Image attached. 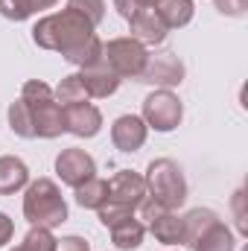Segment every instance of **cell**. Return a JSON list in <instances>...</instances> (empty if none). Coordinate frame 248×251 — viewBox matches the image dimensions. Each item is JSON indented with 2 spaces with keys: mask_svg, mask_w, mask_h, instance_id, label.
I'll return each instance as SVG.
<instances>
[{
  "mask_svg": "<svg viewBox=\"0 0 248 251\" xmlns=\"http://www.w3.org/2000/svg\"><path fill=\"white\" fill-rule=\"evenodd\" d=\"M32 41L41 50L62 53L70 64L91 67L102 59V41L94 32V24L73 9H62L56 15L41 18L32 26Z\"/></svg>",
  "mask_w": 248,
  "mask_h": 251,
  "instance_id": "obj_1",
  "label": "cell"
},
{
  "mask_svg": "<svg viewBox=\"0 0 248 251\" xmlns=\"http://www.w3.org/2000/svg\"><path fill=\"white\" fill-rule=\"evenodd\" d=\"M21 100L32 117L35 137H59L64 131V105L56 102L53 88L41 79H29L21 88Z\"/></svg>",
  "mask_w": 248,
  "mask_h": 251,
  "instance_id": "obj_2",
  "label": "cell"
},
{
  "mask_svg": "<svg viewBox=\"0 0 248 251\" xmlns=\"http://www.w3.org/2000/svg\"><path fill=\"white\" fill-rule=\"evenodd\" d=\"M24 216L32 228H47V231L59 228L67 219V204L62 199V190L50 178L32 181L24 196Z\"/></svg>",
  "mask_w": 248,
  "mask_h": 251,
  "instance_id": "obj_3",
  "label": "cell"
},
{
  "mask_svg": "<svg viewBox=\"0 0 248 251\" xmlns=\"http://www.w3.org/2000/svg\"><path fill=\"white\" fill-rule=\"evenodd\" d=\"M146 196H152L155 201H161L167 210H175L181 207L187 199V181H184V173L175 161L170 158H158L149 164L146 176Z\"/></svg>",
  "mask_w": 248,
  "mask_h": 251,
  "instance_id": "obj_4",
  "label": "cell"
},
{
  "mask_svg": "<svg viewBox=\"0 0 248 251\" xmlns=\"http://www.w3.org/2000/svg\"><path fill=\"white\" fill-rule=\"evenodd\" d=\"M102 62L120 79H140L143 67L149 62V53L140 41H134L128 35V38H114V41L102 44Z\"/></svg>",
  "mask_w": 248,
  "mask_h": 251,
  "instance_id": "obj_5",
  "label": "cell"
},
{
  "mask_svg": "<svg viewBox=\"0 0 248 251\" xmlns=\"http://www.w3.org/2000/svg\"><path fill=\"white\" fill-rule=\"evenodd\" d=\"M181 117H184V105L167 88H161L143 100V123L152 126L155 131H173L181 123Z\"/></svg>",
  "mask_w": 248,
  "mask_h": 251,
  "instance_id": "obj_6",
  "label": "cell"
},
{
  "mask_svg": "<svg viewBox=\"0 0 248 251\" xmlns=\"http://www.w3.org/2000/svg\"><path fill=\"white\" fill-rule=\"evenodd\" d=\"M56 173H59V178H62L67 187H79V184H85L88 178H94L97 176V164H94V158L85 152V149H64L62 155L56 158Z\"/></svg>",
  "mask_w": 248,
  "mask_h": 251,
  "instance_id": "obj_7",
  "label": "cell"
},
{
  "mask_svg": "<svg viewBox=\"0 0 248 251\" xmlns=\"http://www.w3.org/2000/svg\"><path fill=\"white\" fill-rule=\"evenodd\" d=\"M184 79V64L175 53H155L149 56V62L140 73V82H149V85H158V88H173V85H181Z\"/></svg>",
  "mask_w": 248,
  "mask_h": 251,
  "instance_id": "obj_8",
  "label": "cell"
},
{
  "mask_svg": "<svg viewBox=\"0 0 248 251\" xmlns=\"http://www.w3.org/2000/svg\"><path fill=\"white\" fill-rule=\"evenodd\" d=\"M143 199H146V181H143V176H137L131 170L117 173L108 181V199L105 201H111V204H120V207L134 210Z\"/></svg>",
  "mask_w": 248,
  "mask_h": 251,
  "instance_id": "obj_9",
  "label": "cell"
},
{
  "mask_svg": "<svg viewBox=\"0 0 248 251\" xmlns=\"http://www.w3.org/2000/svg\"><path fill=\"white\" fill-rule=\"evenodd\" d=\"M102 126V114L97 105L91 102H73L64 105V131L76 134V137H94Z\"/></svg>",
  "mask_w": 248,
  "mask_h": 251,
  "instance_id": "obj_10",
  "label": "cell"
},
{
  "mask_svg": "<svg viewBox=\"0 0 248 251\" xmlns=\"http://www.w3.org/2000/svg\"><path fill=\"white\" fill-rule=\"evenodd\" d=\"M79 79H82V85H85V91H88L91 100H105V97H111L120 88V76L102 62V59L97 64H91V67H82L79 70Z\"/></svg>",
  "mask_w": 248,
  "mask_h": 251,
  "instance_id": "obj_11",
  "label": "cell"
},
{
  "mask_svg": "<svg viewBox=\"0 0 248 251\" xmlns=\"http://www.w3.org/2000/svg\"><path fill=\"white\" fill-rule=\"evenodd\" d=\"M146 128L143 117H134V114H123L117 117L111 126V140L120 152H137L143 143H146Z\"/></svg>",
  "mask_w": 248,
  "mask_h": 251,
  "instance_id": "obj_12",
  "label": "cell"
},
{
  "mask_svg": "<svg viewBox=\"0 0 248 251\" xmlns=\"http://www.w3.org/2000/svg\"><path fill=\"white\" fill-rule=\"evenodd\" d=\"M128 26H131V38L134 41H140L143 47L146 44H161L164 38H167V26H164V21L158 18V12L155 9H140V12H134L131 18H128Z\"/></svg>",
  "mask_w": 248,
  "mask_h": 251,
  "instance_id": "obj_13",
  "label": "cell"
},
{
  "mask_svg": "<svg viewBox=\"0 0 248 251\" xmlns=\"http://www.w3.org/2000/svg\"><path fill=\"white\" fill-rule=\"evenodd\" d=\"M152 234H155V240L158 243H164V246H178V243H184V216H178V213H173V210H164L158 219H152L149 225H146Z\"/></svg>",
  "mask_w": 248,
  "mask_h": 251,
  "instance_id": "obj_14",
  "label": "cell"
},
{
  "mask_svg": "<svg viewBox=\"0 0 248 251\" xmlns=\"http://www.w3.org/2000/svg\"><path fill=\"white\" fill-rule=\"evenodd\" d=\"M29 181V170L21 158H12V155H3L0 158V196H12L21 187H26Z\"/></svg>",
  "mask_w": 248,
  "mask_h": 251,
  "instance_id": "obj_15",
  "label": "cell"
},
{
  "mask_svg": "<svg viewBox=\"0 0 248 251\" xmlns=\"http://www.w3.org/2000/svg\"><path fill=\"white\" fill-rule=\"evenodd\" d=\"M108 231H111V240H114V246L120 251L137 249V246L143 243V234H146V228L140 225V219H134V213L125 216V219H120V222H114Z\"/></svg>",
  "mask_w": 248,
  "mask_h": 251,
  "instance_id": "obj_16",
  "label": "cell"
},
{
  "mask_svg": "<svg viewBox=\"0 0 248 251\" xmlns=\"http://www.w3.org/2000/svg\"><path fill=\"white\" fill-rule=\"evenodd\" d=\"M155 12L167 29H178L193 21V0H161L155 6Z\"/></svg>",
  "mask_w": 248,
  "mask_h": 251,
  "instance_id": "obj_17",
  "label": "cell"
},
{
  "mask_svg": "<svg viewBox=\"0 0 248 251\" xmlns=\"http://www.w3.org/2000/svg\"><path fill=\"white\" fill-rule=\"evenodd\" d=\"M193 251H234V234L222 222H216L193 243Z\"/></svg>",
  "mask_w": 248,
  "mask_h": 251,
  "instance_id": "obj_18",
  "label": "cell"
},
{
  "mask_svg": "<svg viewBox=\"0 0 248 251\" xmlns=\"http://www.w3.org/2000/svg\"><path fill=\"white\" fill-rule=\"evenodd\" d=\"M219 222V216L213 213V210H207V207H196V210H190L184 216V243L193 249V243L210 228V225H216Z\"/></svg>",
  "mask_w": 248,
  "mask_h": 251,
  "instance_id": "obj_19",
  "label": "cell"
},
{
  "mask_svg": "<svg viewBox=\"0 0 248 251\" xmlns=\"http://www.w3.org/2000/svg\"><path fill=\"white\" fill-rule=\"evenodd\" d=\"M105 199H108V181H102L97 176L76 187V204L79 207H94L97 210V207L105 204Z\"/></svg>",
  "mask_w": 248,
  "mask_h": 251,
  "instance_id": "obj_20",
  "label": "cell"
},
{
  "mask_svg": "<svg viewBox=\"0 0 248 251\" xmlns=\"http://www.w3.org/2000/svg\"><path fill=\"white\" fill-rule=\"evenodd\" d=\"M53 97H56V102H62V105L88 102V100H91V97H88V91H85V85H82V79H79V73L64 76L62 82H59V88L53 91Z\"/></svg>",
  "mask_w": 248,
  "mask_h": 251,
  "instance_id": "obj_21",
  "label": "cell"
},
{
  "mask_svg": "<svg viewBox=\"0 0 248 251\" xmlns=\"http://www.w3.org/2000/svg\"><path fill=\"white\" fill-rule=\"evenodd\" d=\"M9 126H12V131H15L18 137H35L32 117H29V111H26V105H24L21 97L9 105Z\"/></svg>",
  "mask_w": 248,
  "mask_h": 251,
  "instance_id": "obj_22",
  "label": "cell"
},
{
  "mask_svg": "<svg viewBox=\"0 0 248 251\" xmlns=\"http://www.w3.org/2000/svg\"><path fill=\"white\" fill-rule=\"evenodd\" d=\"M53 249H56L53 234H50L47 228H32V231L24 237V243L12 251H53Z\"/></svg>",
  "mask_w": 248,
  "mask_h": 251,
  "instance_id": "obj_23",
  "label": "cell"
},
{
  "mask_svg": "<svg viewBox=\"0 0 248 251\" xmlns=\"http://www.w3.org/2000/svg\"><path fill=\"white\" fill-rule=\"evenodd\" d=\"M67 9L79 12V15L88 18L94 26L105 18V3H102V0H67Z\"/></svg>",
  "mask_w": 248,
  "mask_h": 251,
  "instance_id": "obj_24",
  "label": "cell"
},
{
  "mask_svg": "<svg viewBox=\"0 0 248 251\" xmlns=\"http://www.w3.org/2000/svg\"><path fill=\"white\" fill-rule=\"evenodd\" d=\"M0 15L9 21H26L32 15V3L29 0H0Z\"/></svg>",
  "mask_w": 248,
  "mask_h": 251,
  "instance_id": "obj_25",
  "label": "cell"
},
{
  "mask_svg": "<svg viewBox=\"0 0 248 251\" xmlns=\"http://www.w3.org/2000/svg\"><path fill=\"white\" fill-rule=\"evenodd\" d=\"M158 3H161V0H114V9L128 21L134 12H140V9H155Z\"/></svg>",
  "mask_w": 248,
  "mask_h": 251,
  "instance_id": "obj_26",
  "label": "cell"
},
{
  "mask_svg": "<svg viewBox=\"0 0 248 251\" xmlns=\"http://www.w3.org/2000/svg\"><path fill=\"white\" fill-rule=\"evenodd\" d=\"M213 3H216V9L222 15H231V18L246 15V9H248V0H213Z\"/></svg>",
  "mask_w": 248,
  "mask_h": 251,
  "instance_id": "obj_27",
  "label": "cell"
},
{
  "mask_svg": "<svg viewBox=\"0 0 248 251\" xmlns=\"http://www.w3.org/2000/svg\"><path fill=\"white\" fill-rule=\"evenodd\" d=\"M53 251H91V246L82 237H64V240H56Z\"/></svg>",
  "mask_w": 248,
  "mask_h": 251,
  "instance_id": "obj_28",
  "label": "cell"
},
{
  "mask_svg": "<svg viewBox=\"0 0 248 251\" xmlns=\"http://www.w3.org/2000/svg\"><path fill=\"white\" fill-rule=\"evenodd\" d=\"M12 234H15V225H12V219L6 216V213H0V249L12 240Z\"/></svg>",
  "mask_w": 248,
  "mask_h": 251,
  "instance_id": "obj_29",
  "label": "cell"
},
{
  "mask_svg": "<svg viewBox=\"0 0 248 251\" xmlns=\"http://www.w3.org/2000/svg\"><path fill=\"white\" fill-rule=\"evenodd\" d=\"M32 3V12H38V9H50V6H56L59 0H29Z\"/></svg>",
  "mask_w": 248,
  "mask_h": 251,
  "instance_id": "obj_30",
  "label": "cell"
}]
</instances>
